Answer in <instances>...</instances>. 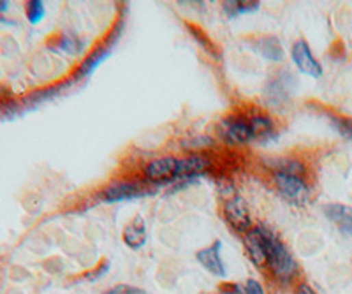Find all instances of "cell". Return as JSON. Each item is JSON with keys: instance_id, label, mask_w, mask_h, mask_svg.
I'll list each match as a JSON object with an SVG mask.
<instances>
[{"instance_id": "obj_3", "label": "cell", "mask_w": 352, "mask_h": 294, "mask_svg": "<svg viewBox=\"0 0 352 294\" xmlns=\"http://www.w3.org/2000/svg\"><path fill=\"white\" fill-rule=\"evenodd\" d=\"M221 136L231 145H245L255 138L250 120L247 122L242 119H225L221 123Z\"/></svg>"}, {"instance_id": "obj_14", "label": "cell", "mask_w": 352, "mask_h": 294, "mask_svg": "<svg viewBox=\"0 0 352 294\" xmlns=\"http://www.w3.org/2000/svg\"><path fill=\"white\" fill-rule=\"evenodd\" d=\"M255 49H257L262 57L268 58V60L271 62H280L284 57L282 46H280V42L277 41L275 37H264V39H259V41L255 42Z\"/></svg>"}, {"instance_id": "obj_4", "label": "cell", "mask_w": 352, "mask_h": 294, "mask_svg": "<svg viewBox=\"0 0 352 294\" xmlns=\"http://www.w3.org/2000/svg\"><path fill=\"white\" fill-rule=\"evenodd\" d=\"M291 57L292 62L296 64V67L299 69V73L307 74L310 78H320V76H323V67H320L319 62L316 60V57L312 55L310 46L305 41H298L292 46Z\"/></svg>"}, {"instance_id": "obj_15", "label": "cell", "mask_w": 352, "mask_h": 294, "mask_svg": "<svg viewBox=\"0 0 352 294\" xmlns=\"http://www.w3.org/2000/svg\"><path fill=\"white\" fill-rule=\"evenodd\" d=\"M259 9V2H242V0H231V2H224V12L225 16L236 18L240 14H247V12H254Z\"/></svg>"}, {"instance_id": "obj_20", "label": "cell", "mask_w": 352, "mask_h": 294, "mask_svg": "<svg viewBox=\"0 0 352 294\" xmlns=\"http://www.w3.org/2000/svg\"><path fill=\"white\" fill-rule=\"evenodd\" d=\"M338 129H340L342 134L352 139V120H340L338 122Z\"/></svg>"}, {"instance_id": "obj_5", "label": "cell", "mask_w": 352, "mask_h": 294, "mask_svg": "<svg viewBox=\"0 0 352 294\" xmlns=\"http://www.w3.org/2000/svg\"><path fill=\"white\" fill-rule=\"evenodd\" d=\"M176 168H178V159L175 157H160V159L150 160L144 166V175L152 182H166L176 178Z\"/></svg>"}, {"instance_id": "obj_19", "label": "cell", "mask_w": 352, "mask_h": 294, "mask_svg": "<svg viewBox=\"0 0 352 294\" xmlns=\"http://www.w3.org/2000/svg\"><path fill=\"white\" fill-rule=\"evenodd\" d=\"M243 293L245 294H264V289H262V286L257 282V280H247L245 287H243Z\"/></svg>"}, {"instance_id": "obj_21", "label": "cell", "mask_w": 352, "mask_h": 294, "mask_svg": "<svg viewBox=\"0 0 352 294\" xmlns=\"http://www.w3.org/2000/svg\"><path fill=\"white\" fill-rule=\"evenodd\" d=\"M298 294H317V293L312 289L310 286H307V284H301V286L298 287Z\"/></svg>"}, {"instance_id": "obj_22", "label": "cell", "mask_w": 352, "mask_h": 294, "mask_svg": "<svg viewBox=\"0 0 352 294\" xmlns=\"http://www.w3.org/2000/svg\"><path fill=\"white\" fill-rule=\"evenodd\" d=\"M222 294H245L240 286H231V289H225Z\"/></svg>"}, {"instance_id": "obj_7", "label": "cell", "mask_w": 352, "mask_h": 294, "mask_svg": "<svg viewBox=\"0 0 352 294\" xmlns=\"http://www.w3.org/2000/svg\"><path fill=\"white\" fill-rule=\"evenodd\" d=\"M144 194H147L144 188H141V185L136 184V182H118L115 185H110L104 191L103 197L106 203H120V201L138 199Z\"/></svg>"}, {"instance_id": "obj_17", "label": "cell", "mask_w": 352, "mask_h": 294, "mask_svg": "<svg viewBox=\"0 0 352 294\" xmlns=\"http://www.w3.org/2000/svg\"><path fill=\"white\" fill-rule=\"evenodd\" d=\"M45 14H46V8L41 0H32V2L27 4V18H29V21L32 25L39 23V21L45 18Z\"/></svg>"}, {"instance_id": "obj_8", "label": "cell", "mask_w": 352, "mask_h": 294, "mask_svg": "<svg viewBox=\"0 0 352 294\" xmlns=\"http://www.w3.org/2000/svg\"><path fill=\"white\" fill-rule=\"evenodd\" d=\"M221 250L222 241H215L208 249H203L201 252H197V261L215 277H225V265L222 261Z\"/></svg>"}, {"instance_id": "obj_9", "label": "cell", "mask_w": 352, "mask_h": 294, "mask_svg": "<svg viewBox=\"0 0 352 294\" xmlns=\"http://www.w3.org/2000/svg\"><path fill=\"white\" fill-rule=\"evenodd\" d=\"M210 160L203 156H188L185 159H178L176 176L178 178H192L208 171Z\"/></svg>"}, {"instance_id": "obj_1", "label": "cell", "mask_w": 352, "mask_h": 294, "mask_svg": "<svg viewBox=\"0 0 352 294\" xmlns=\"http://www.w3.org/2000/svg\"><path fill=\"white\" fill-rule=\"evenodd\" d=\"M261 229L262 240H264V245H266L268 261H270L275 277L284 280V282H286V280H291L298 268H296V262L294 259H292L291 254H289V250L286 249V245L279 240L277 234L271 233L270 229Z\"/></svg>"}, {"instance_id": "obj_13", "label": "cell", "mask_w": 352, "mask_h": 294, "mask_svg": "<svg viewBox=\"0 0 352 294\" xmlns=\"http://www.w3.org/2000/svg\"><path fill=\"white\" fill-rule=\"evenodd\" d=\"M123 241L131 249H141L147 241V225L141 217H136L134 221L123 231Z\"/></svg>"}, {"instance_id": "obj_23", "label": "cell", "mask_w": 352, "mask_h": 294, "mask_svg": "<svg viewBox=\"0 0 352 294\" xmlns=\"http://www.w3.org/2000/svg\"><path fill=\"white\" fill-rule=\"evenodd\" d=\"M9 9V2H5V0H2L0 2V12H5Z\"/></svg>"}, {"instance_id": "obj_6", "label": "cell", "mask_w": 352, "mask_h": 294, "mask_svg": "<svg viewBox=\"0 0 352 294\" xmlns=\"http://www.w3.org/2000/svg\"><path fill=\"white\" fill-rule=\"evenodd\" d=\"M225 219L240 233H247L250 229V217L247 212L245 201L242 197H233L224 204Z\"/></svg>"}, {"instance_id": "obj_10", "label": "cell", "mask_w": 352, "mask_h": 294, "mask_svg": "<svg viewBox=\"0 0 352 294\" xmlns=\"http://www.w3.org/2000/svg\"><path fill=\"white\" fill-rule=\"evenodd\" d=\"M324 213L328 215L329 221H333L340 228L342 233L351 234L352 236V206H345V204H328L324 208Z\"/></svg>"}, {"instance_id": "obj_18", "label": "cell", "mask_w": 352, "mask_h": 294, "mask_svg": "<svg viewBox=\"0 0 352 294\" xmlns=\"http://www.w3.org/2000/svg\"><path fill=\"white\" fill-rule=\"evenodd\" d=\"M250 125H252V131H254L255 138L268 134L273 129V123L266 117H254V119H250Z\"/></svg>"}, {"instance_id": "obj_2", "label": "cell", "mask_w": 352, "mask_h": 294, "mask_svg": "<svg viewBox=\"0 0 352 294\" xmlns=\"http://www.w3.org/2000/svg\"><path fill=\"white\" fill-rule=\"evenodd\" d=\"M275 185L286 199L294 204H301L308 199V185L303 176L291 175V173H275Z\"/></svg>"}, {"instance_id": "obj_16", "label": "cell", "mask_w": 352, "mask_h": 294, "mask_svg": "<svg viewBox=\"0 0 352 294\" xmlns=\"http://www.w3.org/2000/svg\"><path fill=\"white\" fill-rule=\"evenodd\" d=\"M58 51H64V53H69V55H76L79 53L83 49V42L79 41L78 37L69 36V34H64V36L58 39V45H57Z\"/></svg>"}, {"instance_id": "obj_11", "label": "cell", "mask_w": 352, "mask_h": 294, "mask_svg": "<svg viewBox=\"0 0 352 294\" xmlns=\"http://www.w3.org/2000/svg\"><path fill=\"white\" fill-rule=\"evenodd\" d=\"M245 243L252 261H254L255 265H264L268 256H266V245H264V240H262L261 229L254 228V229H250V231H247Z\"/></svg>"}, {"instance_id": "obj_12", "label": "cell", "mask_w": 352, "mask_h": 294, "mask_svg": "<svg viewBox=\"0 0 352 294\" xmlns=\"http://www.w3.org/2000/svg\"><path fill=\"white\" fill-rule=\"evenodd\" d=\"M110 55H111V45L101 46L97 51H94V53H92L90 57L86 58L81 66H79L78 73H76V79H83V78H88V76H92V74H94L99 67L103 66Z\"/></svg>"}]
</instances>
